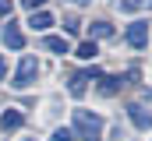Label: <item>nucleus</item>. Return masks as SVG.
<instances>
[{"label":"nucleus","instance_id":"nucleus-1","mask_svg":"<svg viewBox=\"0 0 152 141\" xmlns=\"http://www.w3.org/2000/svg\"><path fill=\"white\" fill-rule=\"evenodd\" d=\"M103 127H106V124H103V116H99V113L75 109V127H71V131H75L78 138H85V141H99V138H103Z\"/></svg>","mask_w":152,"mask_h":141},{"label":"nucleus","instance_id":"nucleus-2","mask_svg":"<svg viewBox=\"0 0 152 141\" xmlns=\"http://www.w3.org/2000/svg\"><path fill=\"white\" fill-rule=\"evenodd\" d=\"M36 74H39L36 57H21V64H18V70H14V88H28V85L36 81Z\"/></svg>","mask_w":152,"mask_h":141},{"label":"nucleus","instance_id":"nucleus-3","mask_svg":"<svg viewBox=\"0 0 152 141\" xmlns=\"http://www.w3.org/2000/svg\"><path fill=\"white\" fill-rule=\"evenodd\" d=\"M127 42H131L134 49H145V46H149V21H134V25L127 28Z\"/></svg>","mask_w":152,"mask_h":141},{"label":"nucleus","instance_id":"nucleus-4","mask_svg":"<svg viewBox=\"0 0 152 141\" xmlns=\"http://www.w3.org/2000/svg\"><path fill=\"white\" fill-rule=\"evenodd\" d=\"M127 116H131V124L142 127V131H149V127H152V109H145L142 102H131V106H127Z\"/></svg>","mask_w":152,"mask_h":141},{"label":"nucleus","instance_id":"nucleus-5","mask_svg":"<svg viewBox=\"0 0 152 141\" xmlns=\"http://www.w3.org/2000/svg\"><path fill=\"white\" fill-rule=\"evenodd\" d=\"M21 124H25V116H21L18 109H4V113H0V131H4V134H7V131H18Z\"/></svg>","mask_w":152,"mask_h":141},{"label":"nucleus","instance_id":"nucleus-6","mask_svg":"<svg viewBox=\"0 0 152 141\" xmlns=\"http://www.w3.org/2000/svg\"><path fill=\"white\" fill-rule=\"evenodd\" d=\"M4 42H7L11 49H21V46H25V35H21V28H18L14 21H7V28H4Z\"/></svg>","mask_w":152,"mask_h":141},{"label":"nucleus","instance_id":"nucleus-7","mask_svg":"<svg viewBox=\"0 0 152 141\" xmlns=\"http://www.w3.org/2000/svg\"><path fill=\"white\" fill-rule=\"evenodd\" d=\"M28 25H32L36 32H46V28L53 25V14H46V11H32V18H28Z\"/></svg>","mask_w":152,"mask_h":141},{"label":"nucleus","instance_id":"nucleus-8","mask_svg":"<svg viewBox=\"0 0 152 141\" xmlns=\"http://www.w3.org/2000/svg\"><path fill=\"white\" fill-rule=\"evenodd\" d=\"M67 88H71V95H75V99H81V95H85V88H88V74H85V70H81V74H71V85H67Z\"/></svg>","mask_w":152,"mask_h":141},{"label":"nucleus","instance_id":"nucleus-9","mask_svg":"<svg viewBox=\"0 0 152 141\" xmlns=\"http://www.w3.org/2000/svg\"><path fill=\"white\" fill-rule=\"evenodd\" d=\"M106 35H113V25L110 21H92V42L96 39H106Z\"/></svg>","mask_w":152,"mask_h":141},{"label":"nucleus","instance_id":"nucleus-10","mask_svg":"<svg viewBox=\"0 0 152 141\" xmlns=\"http://www.w3.org/2000/svg\"><path fill=\"white\" fill-rule=\"evenodd\" d=\"M46 49H53V53H67V39H64V35H46Z\"/></svg>","mask_w":152,"mask_h":141},{"label":"nucleus","instance_id":"nucleus-11","mask_svg":"<svg viewBox=\"0 0 152 141\" xmlns=\"http://www.w3.org/2000/svg\"><path fill=\"white\" fill-rule=\"evenodd\" d=\"M96 53H99V49H96V42H92V39H85V42L78 46V53H75V57H81V60H92Z\"/></svg>","mask_w":152,"mask_h":141},{"label":"nucleus","instance_id":"nucleus-12","mask_svg":"<svg viewBox=\"0 0 152 141\" xmlns=\"http://www.w3.org/2000/svg\"><path fill=\"white\" fill-rule=\"evenodd\" d=\"M120 11H142V7H152V0H117Z\"/></svg>","mask_w":152,"mask_h":141},{"label":"nucleus","instance_id":"nucleus-13","mask_svg":"<svg viewBox=\"0 0 152 141\" xmlns=\"http://www.w3.org/2000/svg\"><path fill=\"white\" fill-rule=\"evenodd\" d=\"M99 81H103V85H99V92H103V95H113L117 88H120V78H106V74H103Z\"/></svg>","mask_w":152,"mask_h":141},{"label":"nucleus","instance_id":"nucleus-14","mask_svg":"<svg viewBox=\"0 0 152 141\" xmlns=\"http://www.w3.org/2000/svg\"><path fill=\"white\" fill-rule=\"evenodd\" d=\"M71 138H75L71 127H57V131H53V141H71Z\"/></svg>","mask_w":152,"mask_h":141},{"label":"nucleus","instance_id":"nucleus-15","mask_svg":"<svg viewBox=\"0 0 152 141\" xmlns=\"http://www.w3.org/2000/svg\"><path fill=\"white\" fill-rule=\"evenodd\" d=\"M21 4H25V7H28V11H39V7H42V4H46V0H21Z\"/></svg>","mask_w":152,"mask_h":141},{"label":"nucleus","instance_id":"nucleus-16","mask_svg":"<svg viewBox=\"0 0 152 141\" xmlns=\"http://www.w3.org/2000/svg\"><path fill=\"white\" fill-rule=\"evenodd\" d=\"M0 14H7V18H11V0H0Z\"/></svg>","mask_w":152,"mask_h":141},{"label":"nucleus","instance_id":"nucleus-17","mask_svg":"<svg viewBox=\"0 0 152 141\" xmlns=\"http://www.w3.org/2000/svg\"><path fill=\"white\" fill-rule=\"evenodd\" d=\"M4 74H7V64H4V60H0V78H4Z\"/></svg>","mask_w":152,"mask_h":141},{"label":"nucleus","instance_id":"nucleus-18","mask_svg":"<svg viewBox=\"0 0 152 141\" xmlns=\"http://www.w3.org/2000/svg\"><path fill=\"white\" fill-rule=\"evenodd\" d=\"M75 4H88V0H75Z\"/></svg>","mask_w":152,"mask_h":141}]
</instances>
